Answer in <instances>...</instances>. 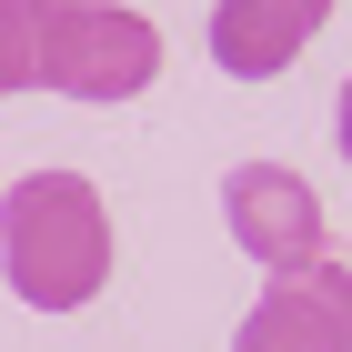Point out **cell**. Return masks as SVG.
<instances>
[{
	"label": "cell",
	"instance_id": "obj_1",
	"mask_svg": "<svg viewBox=\"0 0 352 352\" xmlns=\"http://www.w3.org/2000/svg\"><path fill=\"white\" fill-rule=\"evenodd\" d=\"M0 282L30 312H81L111 282V212L81 171H21L0 191Z\"/></svg>",
	"mask_w": 352,
	"mask_h": 352
},
{
	"label": "cell",
	"instance_id": "obj_2",
	"mask_svg": "<svg viewBox=\"0 0 352 352\" xmlns=\"http://www.w3.org/2000/svg\"><path fill=\"white\" fill-rule=\"evenodd\" d=\"M162 81V30L121 0H41V91L141 101Z\"/></svg>",
	"mask_w": 352,
	"mask_h": 352
},
{
	"label": "cell",
	"instance_id": "obj_3",
	"mask_svg": "<svg viewBox=\"0 0 352 352\" xmlns=\"http://www.w3.org/2000/svg\"><path fill=\"white\" fill-rule=\"evenodd\" d=\"M221 221H232V242L262 272L322 262V201H312V182L282 171V162H242L232 171V182H221Z\"/></svg>",
	"mask_w": 352,
	"mask_h": 352
},
{
	"label": "cell",
	"instance_id": "obj_4",
	"mask_svg": "<svg viewBox=\"0 0 352 352\" xmlns=\"http://www.w3.org/2000/svg\"><path fill=\"white\" fill-rule=\"evenodd\" d=\"M232 352H352V262L272 272V292L242 312Z\"/></svg>",
	"mask_w": 352,
	"mask_h": 352
},
{
	"label": "cell",
	"instance_id": "obj_5",
	"mask_svg": "<svg viewBox=\"0 0 352 352\" xmlns=\"http://www.w3.org/2000/svg\"><path fill=\"white\" fill-rule=\"evenodd\" d=\"M332 0H212V60L232 81H282L322 41Z\"/></svg>",
	"mask_w": 352,
	"mask_h": 352
},
{
	"label": "cell",
	"instance_id": "obj_6",
	"mask_svg": "<svg viewBox=\"0 0 352 352\" xmlns=\"http://www.w3.org/2000/svg\"><path fill=\"white\" fill-rule=\"evenodd\" d=\"M41 91V0H0V101Z\"/></svg>",
	"mask_w": 352,
	"mask_h": 352
},
{
	"label": "cell",
	"instance_id": "obj_7",
	"mask_svg": "<svg viewBox=\"0 0 352 352\" xmlns=\"http://www.w3.org/2000/svg\"><path fill=\"white\" fill-rule=\"evenodd\" d=\"M332 141H342V162H352V81H342V111H332Z\"/></svg>",
	"mask_w": 352,
	"mask_h": 352
}]
</instances>
